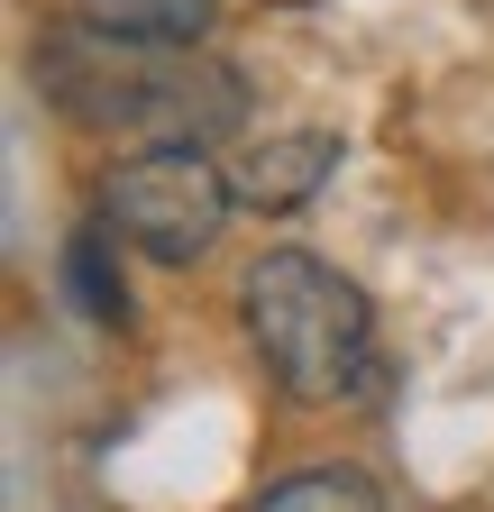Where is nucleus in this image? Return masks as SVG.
Instances as JSON below:
<instances>
[{
  "mask_svg": "<svg viewBox=\"0 0 494 512\" xmlns=\"http://www.w3.org/2000/svg\"><path fill=\"white\" fill-rule=\"evenodd\" d=\"M247 339L284 375L293 403H348L376 384V311L339 266L302 247H275L247 266Z\"/></svg>",
  "mask_w": 494,
  "mask_h": 512,
  "instance_id": "nucleus-1",
  "label": "nucleus"
},
{
  "mask_svg": "<svg viewBox=\"0 0 494 512\" xmlns=\"http://www.w3.org/2000/svg\"><path fill=\"white\" fill-rule=\"evenodd\" d=\"M101 211H110V229L129 238L138 256H156V266H193V256L220 238V220H229V183L193 147H147V156H129V165L110 174Z\"/></svg>",
  "mask_w": 494,
  "mask_h": 512,
  "instance_id": "nucleus-2",
  "label": "nucleus"
},
{
  "mask_svg": "<svg viewBox=\"0 0 494 512\" xmlns=\"http://www.w3.org/2000/svg\"><path fill=\"white\" fill-rule=\"evenodd\" d=\"M83 37L101 46H147V55H174L211 28V0H83Z\"/></svg>",
  "mask_w": 494,
  "mask_h": 512,
  "instance_id": "nucleus-3",
  "label": "nucleus"
},
{
  "mask_svg": "<svg viewBox=\"0 0 494 512\" xmlns=\"http://www.w3.org/2000/svg\"><path fill=\"white\" fill-rule=\"evenodd\" d=\"M339 165V147L330 138H266L257 156H247V174H238V192L257 211H293V202H312V183Z\"/></svg>",
  "mask_w": 494,
  "mask_h": 512,
  "instance_id": "nucleus-4",
  "label": "nucleus"
},
{
  "mask_svg": "<svg viewBox=\"0 0 494 512\" xmlns=\"http://www.w3.org/2000/svg\"><path fill=\"white\" fill-rule=\"evenodd\" d=\"M257 512H385V503H376V485H366L357 467H302V476H284Z\"/></svg>",
  "mask_w": 494,
  "mask_h": 512,
  "instance_id": "nucleus-5",
  "label": "nucleus"
},
{
  "mask_svg": "<svg viewBox=\"0 0 494 512\" xmlns=\"http://www.w3.org/2000/svg\"><path fill=\"white\" fill-rule=\"evenodd\" d=\"M65 284H74V302L101 320V330H129V293H119V275H110V238L101 229H83L65 247Z\"/></svg>",
  "mask_w": 494,
  "mask_h": 512,
  "instance_id": "nucleus-6",
  "label": "nucleus"
}]
</instances>
